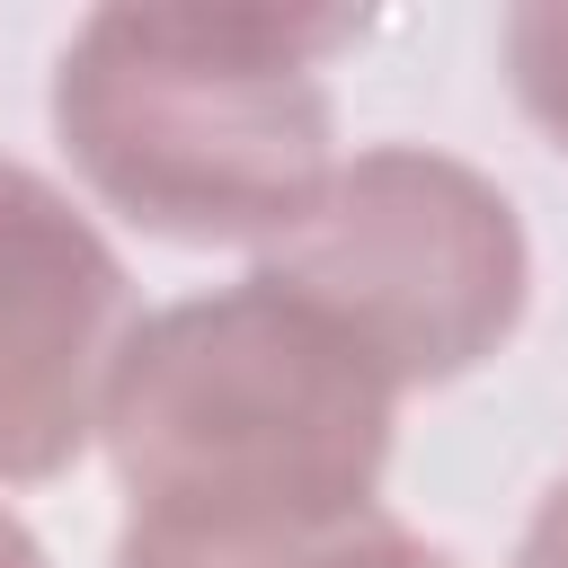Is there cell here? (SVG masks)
<instances>
[{"instance_id": "1", "label": "cell", "mask_w": 568, "mask_h": 568, "mask_svg": "<svg viewBox=\"0 0 568 568\" xmlns=\"http://www.w3.org/2000/svg\"><path fill=\"white\" fill-rule=\"evenodd\" d=\"M390 408L399 390L355 337L240 275L133 320L98 444L133 506L124 532H284L373 506Z\"/></svg>"}, {"instance_id": "2", "label": "cell", "mask_w": 568, "mask_h": 568, "mask_svg": "<svg viewBox=\"0 0 568 568\" xmlns=\"http://www.w3.org/2000/svg\"><path fill=\"white\" fill-rule=\"evenodd\" d=\"M355 18L284 9H98L53 62L71 169L160 240H284L328 186L320 62Z\"/></svg>"}, {"instance_id": "3", "label": "cell", "mask_w": 568, "mask_h": 568, "mask_svg": "<svg viewBox=\"0 0 568 568\" xmlns=\"http://www.w3.org/2000/svg\"><path fill=\"white\" fill-rule=\"evenodd\" d=\"M248 275L355 337L390 373V390H417L488 364L515 337L532 257L497 178L417 142H382L337 160Z\"/></svg>"}, {"instance_id": "4", "label": "cell", "mask_w": 568, "mask_h": 568, "mask_svg": "<svg viewBox=\"0 0 568 568\" xmlns=\"http://www.w3.org/2000/svg\"><path fill=\"white\" fill-rule=\"evenodd\" d=\"M124 337V257L62 186L0 160V479H53L89 453Z\"/></svg>"}, {"instance_id": "5", "label": "cell", "mask_w": 568, "mask_h": 568, "mask_svg": "<svg viewBox=\"0 0 568 568\" xmlns=\"http://www.w3.org/2000/svg\"><path fill=\"white\" fill-rule=\"evenodd\" d=\"M115 568H453V550L417 541L382 506H355L284 532H124Z\"/></svg>"}, {"instance_id": "6", "label": "cell", "mask_w": 568, "mask_h": 568, "mask_svg": "<svg viewBox=\"0 0 568 568\" xmlns=\"http://www.w3.org/2000/svg\"><path fill=\"white\" fill-rule=\"evenodd\" d=\"M506 80L524 115L568 151V0H532L506 18Z\"/></svg>"}, {"instance_id": "7", "label": "cell", "mask_w": 568, "mask_h": 568, "mask_svg": "<svg viewBox=\"0 0 568 568\" xmlns=\"http://www.w3.org/2000/svg\"><path fill=\"white\" fill-rule=\"evenodd\" d=\"M515 568H568V479L532 506V524H524V550H515Z\"/></svg>"}, {"instance_id": "8", "label": "cell", "mask_w": 568, "mask_h": 568, "mask_svg": "<svg viewBox=\"0 0 568 568\" xmlns=\"http://www.w3.org/2000/svg\"><path fill=\"white\" fill-rule=\"evenodd\" d=\"M0 568H44V550L27 541V524H18V515H0Z\"/></svg>"}]
</instances>
